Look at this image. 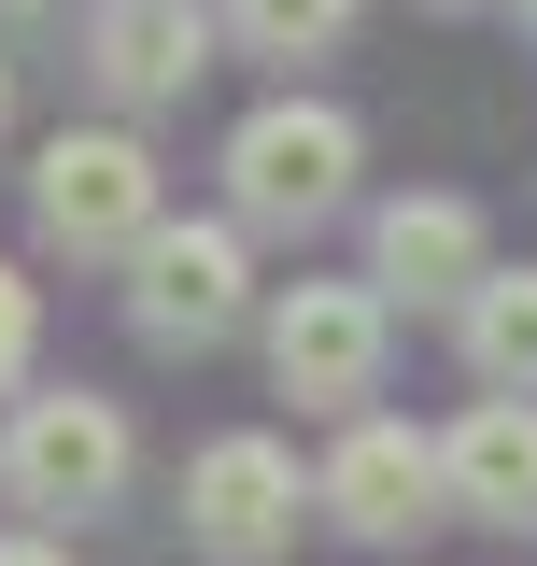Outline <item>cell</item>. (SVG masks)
<instances>
[{"label":"cell","instance_id":"obj_16","mask_svg":"<svg viewBox=\"0 0 537 566\" xmlns=\"http://www.w3.org/2000/svg\"><path fill=\"white\" fill-rule=\"evenodd\" d=\"M509 14H524V29H537V0H509Z\"/></svg>","mask_w":537,"mask_h":566},{"label":"cell","instance_id":"obj_3","mask_svg":"<svg viewBox=\"0 0 537 566\" xmlns=\"http://www.w3.org/2000/svg\"><path fill=\"white\" fill-rule=\"evenodd\" d=\"M29 212H43L57 255H141V241L170 227L156 156H141L128 128H57L43 156H29Z\"/></svg>","mask_w":537,"mask_h":566},{"label":"cell","instance_id":"obj_9","mask_svg":"<svg viewBox=\"0 0 537 566\" xmlns=\"http://www.w3.org/2000/svg\"><path fill=\"white\" fill-rule=\"evenodd\" d=\"M85 71H99L128 114L141 99H185L212 71V14L199 0H99V14H85Z\"/></svg>","mask_w":537,"mask_h":566},{"label":"cell","instance_id":"obj_17","mask_svg":"<svg viewBox=\"0 0 537 566\" xmlns=\"http://www.w3.org/2000/svg\"><path fill=\"white\" fill-rule=\"evenodd\" d=\"M439 14H467V0H439Z\"/></svg>","mask_w":537,"mask_h":566},{"label":"cell","instance_id":"obj_13","mask_svg":"<svg viewBox=\"0 0 537 566\" xmlns=\"http://www.w3.org/2000/svg\"><path fill=\"white\" fill-rule=\"evenodd\" d=\"M29 340H43V297H29V283H14V270H0V397L29 382Z\"/></svg>","mask_w":537,"mask_h":566},{"label":"cell","instance_id":"obj_11","mask_svg":"<svg viewBox=\"0 0 537 566\" xmlns=\"http://www.w3.org/2000/svg\"><path fill=\"white\" fill-rule=\"evenodd\" d=\"M467 326V368H481V397H537V270H495L453 312Z\"/></svg>","mask_w":537,"mask_h":566},{"label":"cell","instance_id":"obj_12","mask_svg":"<svg viewBox=\"0 0 537 566\" xmlns=\"http://www.w3.org/2000/svg\"><path fill=\"white\" fill-rule=\"evenodd\" d=\"M354 29V0H227V43L241 57H326Z\"/></svg>","mask_w":537,"mask_h":566},{"label":"cell","instance_id":"obj_5","mask_svg":"<svg viewBox=\"0 0 537 566\" xmlns=\"http://www.w3.org/2000/svg\"><path fill=\"white\" fill-rule=\"evenodd\" d=\"M268 382L297 411L368 424V397H382V283H283L268 297Z\"/></svg>","mask_w":537,"mask_h":566},{"label":"cell","instance_id":"obj_10","mask_svg":"<svg viewBox=\"0 0 537 566\" xmlns=\"http://www.w3.org/2000/svg\"><path fill=\"white\" fill-rule=\"evenodd\" d=\"M439 468H453V510L467 524H537V397H481L439 439Z\"/></svg>","mask_w":537,"mask_h":566},{"label":"cell","instance_id":"obj_8","mask_svg":"<svg viewBox=\"0 0 537 566\" xmlns=\"http://www.w3.org/2000/svg\"><path fill=\"white\" fill-rule=\"evenodd\" d=\"M368 255H382V297H424V312H467L481 283H495V227H481V199H382V227H368Z\"/></svg>","mask_w":537,"mask_h":566},{"label":"cell","instance_id":"obj_2","mask_svg":"<svg viewBox=\"0 0 537 566\" xmlns=\"http://www.w3.org/2000/svg\"><path fill=\"white\" fill-rule=\"evenodd\" d=\"M141 468V439L114 397H85V382H57V397H14V424H0V495L14 510H57V524H85V510H114Z\"/></svg>","mask_w":537,"mask_h":566},{"label":"cell","instance_id":"obj_15","mask_svg":"<svg viewBox=\"0 0 537 566\" xmlns=\"http://www.w3.org/2000/svg\"><path fill=\"white\" fill-rule=\"evenodd\" d=\"M0 128H14V57H0Z\"/></svg>","mask_w":537,"mask_h":566},{"label":"cell","instance_id":"obj_14","mask_svg":"<svg viewBox=\"0 0 537 566\" xmlns=\"http://www.w3.org/2000/svg\"><path fill=\"white\" fill-rule=\"evenodd\" d=\"M0 566H71V553H57V538H0Z\"/></svg>","mask_w":537,"mask_h":566},{"label":"cell","instance_id":"obj_6","mask_svg":"<svg viewBox=\"0 0 537 566\" xmlns=\"http://www.w3.org/2000/svg\"><path fill=\"white\" fill-rule=\"evenodd\" d=\"M297 453L268 439V424H227V439H199V468H185V538H199L212 566H268L283 538H297Z\"/></svg>","mask_w":537,"mask_h":566},{"label":"cell","instance_id":"obj_7","mask_svg":"<svg viewBox=\"0 0 537 566\" xmlns=\"http://www.w3.org/2000/svg\"><path fill=\"white\" fill-rule=\"evenodd\" d=\"M312 510H326L339 538H410V524H439L453 510V468H439V439L397 411H368V424H339V453L312 468Z\"/></svg>","mask_w":537,"mask_h":566},{"label":"cell","instance_id":"obj_1","mask_svg":"<svg viewBox=\"0 0 537 566\" xmlns=\"http://www.w3.org/2000/svg\"><path fill=\"white\" fill-rule=\"evenodd\" d=\"M354 170H368V142L339 99H255L227 128V212L241 227H326L354 199Z\"/></svg>","mask_w":537,"mask_h":566},{"label":"cell","instance_id":"obj_4","mask_svg":"<svg viewBox=\"0 0 537 566\" xmlns=\"http://www.w3.org/2000/svg\"><path fill=\"white\" fill-rule=\"evenodd\" d=\"M241 312H255V255H241V227L170 212V227L128 255V326H141L156 354H212Z\"/></svg>","mask_w":537,"mask_h":566}]
</instances>
